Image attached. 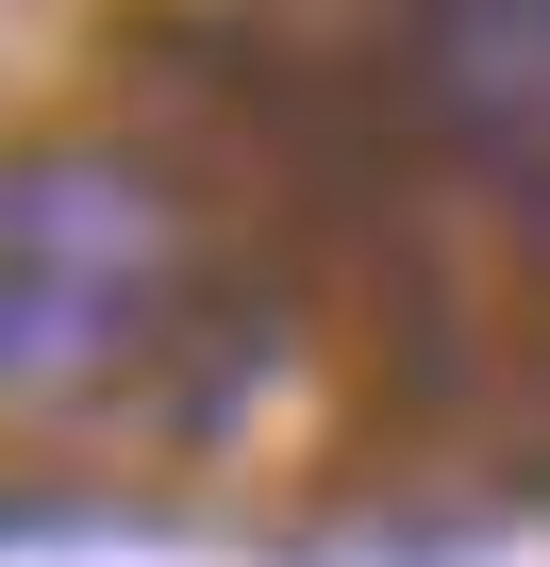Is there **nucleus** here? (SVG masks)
<instances>
[{
	"label": "nucleus",
	"mask_w": 550,
	"mask_h": 567,
	"mask_svg": "<svg viewBox=\"0 0 550 567\" xmlns=\"http://www.w3.org/2000/svg\"><path fill=\"white\" fill-rule=\"evenodd\" d=\"M200 284L184 200L134 151H18L0 167V401H101L167 351Z\"/></svg>",
	"instance_id": "obj_1"
},
{
	"label": "nucleus",
	"mask_w": 550,
	"mask_h": 567,
	"mask_svg": "<svg viewBox=\"0 0 550 567\" xmlns=\"http://www.w3.org/2000/svg\"><path fill=\"white\" fill-rule=\"evenodd\" d=\"M401 34H417V101L484 167H550V0H401Z\"/></svg>",
	"instance_id": "obj_2"
}]
</instances>
